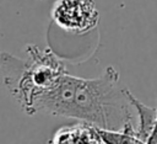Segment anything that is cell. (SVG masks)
I'll return each mask as SVG.
<instances>
[{
	"mask_svg": "<svg viewBox=\"0 0 157 144\" xmlns=\"http://www.w3.org/2000/svg\"><path fill=\"white\" fill-rule=\"evenodd\" d=\"M0 69L2 81L11 96L18 102L22 111L27 114H34V102L39 91L34 82V62L27 55L22 59L9 52L0 53Z\"/></svg>",
	"mask_w": 157,
	"mask_h": 144,
	"instance_id": "obj_2",
	"label": "cell"
},
{
	"mask_svg": "<svg viewBox=\"0 0 157 144\" xmlns=\"http://www.w3.org/2000/svg\"><path fill=\"white\" fill-rule=\"evenodd\" d=\"M52 143H103L96 126L80 122L63 127L54 134Z\"/></svg>",
	"mask_w": 157,
	"mask_h": 144,
	"instance_id": "obj_4",
	"label": "cell"
},
{
	"mask_svg": "<svg viewBox=\"0 0 157 144\" xmlns=\"http://www.w3.org/2000/svg\"><path fill=\"white\" fill-rule=\"evenodd\" d=\"M147 143L150 144H157V117H156V122H155V127L152 129V133L147 140Z\"/></svg>",
	"mask_w": 157,
	"mask_h": 144,
	"instance_id": "obj_7",
	"label": "cell"
},
{
	"mask_svg": "<svg viewBox=\"0 0 157 144\" xmlns=\"http://www.w3.org/2000/svg\"><path fill=\"white\" fill-rule=\"evenodd\" d=\"M50 15L58 27L72 34L87 33L99 21L94 0H56Z\"/></svg>",
	"mask_w": 157,
	"mask_h": 144,
	"instance_id": "obj_3",
	"label": "cell"
},
{
	"mask_svg": "<svg viewBox=\"0 0 157 144\" xmlns=\"http://www.w3.org/2000/svg\"><path fill=\"white\" fill-rule=\"evenodd\" d=\"M126 97L129 100V103L135 107L139 117V126L136 128V137L141 140V143H147L152 129L155 127L156 117H157V108L156 107H150L137 100L128 89H125Z\"/></svg>",
	"mask_w": 157,
	"mask_h": 144,
	"instance_id": "obj_5",
	"label": "cell"
},
{
	"mask_svg": "<svg viewBox=\"0 0 157 144\" xmlns=\"http://www.w3.org/2000/svg\"><path fill=\"white\" fill-rule=\"evenodd\" d=\"M99 137L103 143H114V144H123V143H141L137 137L130 135L124 133L123 130H112L97 127Z\"/></svg>",
	"mask_w": 157,
	"mask_h": 144,
	"instance_id": "obj_6",
	"label": "cell"
},
{
	"mask_svg": "<svg viewBox=\"0 0 157 144\" xmlns=\"http://www.w3.org/2000/svg\"><path fill=\"white\" fill-rule=\"evenodd\" d=\"M120 75L114 66H107L96 79L60 75L54 86L42 92L36 102V112L74 118L99 128L120 130L132 121L125 89L120 87Z\"/></svg>",
	"mask_w": 157,
	"mask_h": 144,
	"instance_id": "obj_1",
	"label": "cell"
}]
</instances>
